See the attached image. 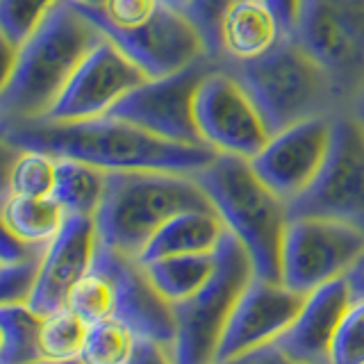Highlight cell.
Returning a JSON list of instances; mask_svg holds the SVG:
<instances>
[{
  "mask_svg": "<svg viewBox=\"0 0 364 364\" xmlns=\"http://www.w3.org/2000/svg\"><path fill=\"white\" fill-rule=\"evenodd\" d=\"M291 37L326 68L350 109L364 89V0H303Z\"/></svg>",
  "mask_w": 364,
  "mask_h": 364,
  "instance_id": "7",
  "label": "cell"
},
{
  "mask_svg": "<svg viewBox=\"0 0 364 364\" xmlns=\"http://www.w3.org/2000/svg\"><path fill=\"white\" fill-rule=\"evenodd\" d=\"M136 335L121 318L107 316L87 330L80 362L82 364H125L132 355Z\"/></svg>",
  "mask_w": 364,
  "mask_h": 364,
  "instance_id": "25",
  "label": "cell"
},
{
  "mask_svg": "<svg viewBox=\"0 0 364 364\" xmlns=\"http://www.w3.org/2000/svg\"><path fill=\"white\" fill-rule=\"evenodd\" d=\"M164 5H171V7H176V9H185L189 0H162Z\"/></svg>",
  "mask_w": 364,
  "mask_h": 364,
  "instance_id": "44",
  "label": "cell"
},
{
  "mask_svg": "<svg viewBox=\"0 0 364 364\" xmlns=\"http://www.w3.org/2000/svg\"><path fill=\"white\" fill-rule=\"evenodd\" d=\"M330 364H364V296L353 299L335 333Z\"/></svg>",
  "mask_w": 364,
  "mask_h": 364,
  "instance_id": "30",
  "label": "cell"
},
{
  "mask_svg": "<svg viewBox=\"0 0 364 364\" xmlns=\"http://www.w3.org/2000/svg\"><path fill=\"white\" fill-rule=\"evenodd\" d=\"M105 39L73 0H60L18 46L14 75L0 96V123L43 119L62 96L80 62Z\"/></svg>",
  "mask_w": 364,
  "mask_h": 364,
  "instance_id": "2",
  "label": "cell"
},
{
  "mask_svg": "<svg viewBox=\"0 0 364 364\" xmlns=\"http://www.w3.org/2000/svg\"><path fill=\"white\" fill-rule=\"evenodd\" d=\"M284 37L280 21L262 0H242L225 11L219 26V62L259 60Z\"/></svg>",
  "mask_w": 364,
  "mask_h": 364,
  "instance_id": "19",
  "label": "cell"
},
{
  "mask_svg": "<svg viewBox=\"0 0 364 364\" xmlns=\"http://www.w3.org/2000/svg\"><path fill=\"white\" fill-rule=\"evenodd\" d=\"M350 109L355 112V117L364 123V89L358 94V98L353 100V105H350Z\"/></svg>",
  "mask_w": 364,
  "mask_h": 364,
  "instance_id": "41",
  "label": "cell"
},
{
  "mask_svg": "<svg viewBox=\"0 0 364 364\" xmlns=\"http://www.w3.org/2000/svg\"><path fill=\"white\" fill-rule=\"evenodd\" d=\"M333 117H314L271 134L250 159L255 173L282 200L299 198L316 180L333 144Z\"/></svg>",
  "mask_w": 364,
  "mask_h": 364,
  "instance_id": "14",
  "label": "cell"
},
{
  "mask_svg": "<svg viewBox=\"0 0 364 364\" xmlns=\"http://www.w3.org/2000/svg\"><path fill=\"white\" fill-rule=\"evenodd\" d=\"M32 364H82L80 360H37Z\"/></svg>",
  "mask_w": 364,
  "mask_h": 364,
  "instance_id": "42",
  "label": "cell"
},
{
  "mask_svg": "<svg viewBox=\"0 0 364 364\" xmlns=\"http://www.w3.org/2000/svg\"><path fill=\"white\" fill-rule=\"evenodd\" d=\"M221 64L248 91L271 134L346 109L326 68L294 37H284L259 60Z\"/></svg>",
  "mask_w": 364,
  "mask_h": 364,
  "instance_id": "5",
  "label": "cell"
},
{
  "mask_svg": "<svg viewBox=\"0 0 364 364\" xmlns=\"http://www.w3.org/2000/svg\"><path fill=\"white\" fill-rule=\"evenodd\" d=\"M364 257V230L326 216H289L280 253V282L310 294L346 278Z\"/></svg>",
  "mask_w": 364,
  "mask_h": 364,
  "instance_id": "8",
  "label": "cell"
},
{
  "mask_svg": "<svg viewBox=\"0 0 364 364\" xmlns=\"http://www.w3.org/2000/svg\"><path fill=\"white\" fill-rule=\"evenodd\" d=\"M242 0H189L182 9L189 21L196 26L200 37L208 46V55L212 60H219V26L225 16V11L235 7Z\"/></svg>",
  "mask_w": 364,
  "mask_h": 364,
  "instance_id": "31",
  "label": "cell"
},
{
  "mask_svg": "<svg viewBox=\"0 0 364 364\" xmlns=\"http://www.w3.org/2000/svg\"><path fill=\"white\" fill-rule=\"evenodd\" d=\"M212 276L187 301L173 305L176 314V364H212L219 350L228 318L237 301L255 278L248 250L232 232H225L214 250Z\"/></svg>",
  "mask_w": 364,
  "mask_h": 364,
  "instance_id": "6",
  "label": "cell"
},
{
  "mask_svg": "<svg viewBox=\"0 0 364 364\" xmlns=\"http://www.w3.org/2000/svg\"><path fill=\"white\" fill-rule=\"evenodd\" d=\"M66 212L53 196H21L11 193L0 208L7 230L34 248H46L66 221Z\"/></svg>",
  "mask_w": 364,
  "mask_h": 364,
  "instance_id": "21",
  "label": "cell"
},
{
  "mask_svg": "<svg viewBox=\"0 0 364 364\" xmlns=\"http://www.w3.org/2000/svg\"><path fill=\"white\" fill-rule=\"evenodd\" d=\"M193 117L203 144L223 155L253 159L271 136L253 98L221 62L203 77Z\"/></svg>",
  "mask_w": 364,
  "mask_h": 364,
  "instance_id": "11",
  "label": "cell"
},
{
  "mask_svg": "<svg viewBox=\"0 0 364 364\" xmlns=\"http://www.w3.org/2000/svg\"><path fill=\"white\" fill-rule=\"evenodd\" d=\"M212 364H294V362L287 358V353L273 341V344L246 350V353H242V355H235V358H228V360H216Z\"/></svg>",
  "mask_w": 364,
  "mask_h": 364,
  "instance_id": "35",
  "label": "cell"
},
{
  "mask_svg": "<svg viewBox=\"0 0 364 364\" xmlns=\"http://www.w3.org/2000/svg\"><path fill=\"white\" fill-rule=\"evenodd\" d=\"M60 0H0V32L21 46Z\"/></svg>",
  "mask_w": 364,
  "mask_h": 364,
  "instance_id": "29",
  "label": "cell"
},
{
  "mask_svg": "<svg viewBox=\"0 0 364 364\" xmlns=\"http://www.w3.org/2000/svg\"><path fill=\"white\" fill-rule=\"evenodd\" d=\"M21 148L0 134V208L11 196V168L21 157Z\"/></svg>",
  "mask_w": 364,
  "mask_h": 364,
  "instance_id": "36",
  "label": "cell"
},
{
  "mask_svg": "<svg viewBox=\"0 0 364 364\" xmlns=\"http://www.w3.org/2000/svg\"><path fill=\"white\" fill-rule=\"evenodd\" d=\"M66 307L91 326L102 318L114 316L117 310V287L107 271L91 264V269L77 280L66 299Z\"/></svg>",
  "mask_w": 364,
  "mask_h": 364,
  "instance_id": "27",
  "label": "cell"
},
{
  "mask_svg": "<svg viewBox=\"0 0 364 364\" xmlns=\"http://www.w3.org/2000/svg\"><path fill=\"white\" fill-rule=\"evenodd\" d=\"M216 264L214 253H193V255H168L144 262V271L153 287L164 299L176 305L187 301L196 294L208 278L212 276Z\"/></svg>",
  "mask_w": 364,
  "mask_h": 364,
  "instance_id": "22",
  "label": "cell"
},
{
  "mask_svg": "<svg viewBox=\"0 0 364 364\" xmlns=\"http://www.w3.org/2000/svg\"><path fill=\"white\" fill-rule=\"evenodd\" d=\"M305 296L307 294L284 287L282 282L255 276L228 318L214 362L278 341L299 316Z\"/></svg>",
  "mask_w": 364,
  "mask_h": 364,
  "instance_id": "15",
  "label": "cell"
},
{
  "mask_svg": "<svg viewBox=\"0 0 364 364\" xmlns=\"http://www.w3.org/2000/svg\"><path fill=\"white\" fill-rule=\"evenodd\" d=\"M57 157L41 151H23L11 168V193L50 196L55 189Z\"/></svg>",
  "mask_w": 364,
  "mask_h": 364,
  "instance_id": "28",
  "label": "cell"
},
{
  "mask_svg": "<svg viewBox=\"0 0 364 364\" xmlns=\"http://www.w3.org/2000/svg\"><path fill=\"white\" fill-rule=\"evenodd\" d=\"M162 0H107L105 7H98L102 18L114 28H139L151 18Z\"/></svg>",
  "mask_w": 364,
  "mask_h": 364,
  "instance_id": "33",
  "label": "cell"
},
{
  "mask_svg": "<svg viewBox=\"0 0 364 364\" xmlns=\"http://www.w3.org/2000/svg\"><path fill=\"white\" fill-rule=\"evenodd\" d=\"M289 216H326L364 230V123L353 109L333 117V144L310 189L287 203Z\"/></svg>",
  "mask_w": 364,
  "mask_h": 364,
  "instance_id": "9",
  "label": "cell"
},
{
  "mask_svg": "<svg viewBox=\"0 0 364 364\" xmlns=\"http://www.w3.org/2000/svg\"><path fill=\"white\" fill-rule=\"evenodd\" d=\"M193 178L208 193L228 232H232L248 250L255 276L280 282L282 239L289 221L287 200H282L255 173L246 157L219 153Z\"/></svg>",
  "mask_w": 364,
  "mask_h": 364,
  "instance_id": "4",
  "label": "cell"
},
{
  "mask_svg": "<svg viewBox=\"0 0 364 364\" xmlns=\"http://www.w3.org/2000/svg\"><path fill=\"white\" fill-rule=\"evenodd\" d=\"M98 235L94 216L68 214L57 237L46 246L37 280L30 294L28 307L39 316L62 310L77 280L94 264Z\"/></svg>",
  "mask_w": 364,
  "mask_h": 364,
  "instance_id": "16",
  "label": "cell"
},
{
  "mask_svg": "<svg viewBox=\"0 0 364 364\" xmlns=\"http://www.w3.org/2000/svg\"><path fill=\"white\" fill-rule=\"evenodd\" d=\"M46 248H34L23 244L21 239H16L7 230V225L0 219V262H21L28 259L32 255H41Z\"/></svg>",
  "mask_w": 364,
  "mask_h": 364,
  "instance_id": "37",
  "label": "cell"
},
{
  "mask_svg": "<svg viewBox=\"0 0 364 364\" xmlns=\"http://www.w3.org/2000/svg\"><path fill=\"white\" fill-rule=\"evenodd\" d=\"M41 255H32L21 262H3V264H0V305H14V303L30 301Z\"/></svg>",
  "mask_w": 364,
  "mask_h": 364,
  "instance_id": "32",
  "label": "cell"
},
{
  "mask_svg": "<svg viewBox=\"0 0 364 364\" xmlns=\"http://www.w3.org/2000/svg\"><path fill=\"white\" fill-rule=\"evenodd\" d=\"M125 364H176V362L168 346L146 337H136L132 355Z\"/></svg>",
  "mask_w": 364,
  "mask_h": 364,
  "instance_id": "34",
  "label": "cell"
},
{
  "mask_svg": "<svg viewBox=\"0 0 364 364\" xmlns=\"http://www.w3.org/2000/svg\"><path fill=\"white\" fill-rule=\"evenodd\" d=\"M16 55H18V46L11 43L5 34L0 32V96L5 94L9 80H11V75H14Z\"/></svg>",
  "mask_w": 364,
  "mask_h": 364,
  "instance_id": "39",
  "label": "cell"
},
{
  "mask_svg": "<svg viewBox=\"0 0 364 364\" xmlns=\"http://www.w3.org/2000/svg\"><path fill=\"white\" fill-rule=\"evenodd\" d=\"M0 264H3V262H0Z\"/></svg>",
  "mask_w": 364,
  "mask_h": 364,
  "instance_id": "46",
  "label": "cell"
},
{
  "mask_svg": "<svg viewBox=\"0 0 364 364\" xmlns=\"http://www.w3.org/2000/svg\"><path fill=\"white\" fill-rule=\"evenodd\" d=\"M89 323L64 305L41 318L39 353L41 360H77Z\"/></svg>",
  "mask_w": 364,
  "mask_h": 364,
  "instance_id": "26",
  "label": "cell"
},
{
  "mask_svg": "<svg viewBox=\"0 0 364 364\" xmlns=\"http://www.w3.org/2000/svg\"><path fill=\"white\" fill-rule=\"evenodd\" d=\"M0 134L21 151H41L53 157L80 159L96 168L112 171H171L189 173L205 168L219 155L210 146L178 144L114 117L85 121L34 119L0 123Z\"/></svg>",
  "mask_w": 364,
  "mask_h": 364,
  "instance_id": "1",
  "label": "cell"
},
{
  "mask_svg": "<svg viewBox=\"0 0 364 364\" xmlns=\"http://www.w3.org/2000/svg\"><path fill=\"white\" fill-rule=\"evenodd\" d=\"M225 232L228 228L214 208L180 212L153 235V239L146 244L136 262L144 264V262L168 255L214 253Z\"/></svg>",
  "mask_w": 364,
  "mask_h": 364,
  "instance_id": "20",
  "label": "cell"
},
{
  "mask_svg": "<svg viewBox=\"0 0 364 364\" xmlns=\"http://www.w3.org/2000/svg\"><path fill=\"white\" fill-rule=\"evenodd\" d=\"M276 18L280 21V26L284 30L287 37H291L296 30V23H299V14H301V3L303 0H262Z\"/></svg>",
  "mask_w": 364,
  "mask_h": 364,
  "instance_id": "38",
  "label": "cell"
},
{
  "mask_svg": "<svg viewBox=\"0 0 364 364\" xmlns=\"http://www.w3.org/2000/svg\"><path fill=\"white\" fill-rule=\"evenodd\" d=\"M0 348H3V330H0Z\"/></svg>",
  "mask_w": 364,
  "mask_h": 364,
  "instance_id": "45",
  "label": "cell"
},
{
  "mask_svg": "<svg viewBox=\"0 0 364 364\" xmlns=\"http://www.w3.org/2000/svg\"><path fill=\"white\" fill-rule=\"evenodd\" d=\"M77 5H87V7H105L107 0H73Z\"/></svg>",
  "mask_w": 364,
  "mask_h": 364,
  "instance_id": "43",
  "label": "cell"
},
{
  "mask_svg": "<svg viewBox=\"0 0 364 364\" xmlns=\"http://www.w3.org/2000/svg\"><path fill=\"white\" fill-rule=\"evenodd\" d=\"M94 264L107 271L109 278L114 280V287H117V310H114V316L121 318L136 337L153 339L173 348V305L153 287V282L148 280L139 262L123 257L98 244Z\"/></svg>",
  "mask_w": 364,
  "mask_h": 364,
  "instance_id": "17",
  "label": "cell"
},
{
  "mask_svg": "<svg viewBox=\"0 0 364 364\" xmlns=\"http://www.w3.org/2000/svg\"><path fill=\"white\" fill-rule=\"evenodd\" d=\"M216 64L219 60L203 57L178 73L146 80L128 96H123L107 112V117L134 123L168 141L205 146L193 117V100L203 77Z\"/></svg>",
  "mask_w": 364,
  "mask_h": 364,
  "instance_id": "12",
  "label": "cell"
},
{
  "mask_svg": "<svg viewBox=\"0 0 364 364\" xmlns=\"http://www.w3.org/2000/svg\"><path fill=\"white\" fill-rule=\"evenodd\" d=\"M146 80L141 68L105 37L80 62L62 96L43 119L85 121L105 117L123 96H128Z\"/></svg>",
  "mask_w": 364,
  "mask_h": 364,
  "instance_id": "13",
  "label": "cell"
},
{
  "mask_svg": "<svg viewBox=\"0 0 364 364\" xmlns=\"http://www.w3.org/2000/svg\"><path fill=\"white\" fill-rule=\"evenodd\" d=\"M87 18H91L98 26V30L105 34L109 41H114L119 48L130 57V60L141 68L146 77H164L171 73H178L189 64L203 60L208 55L200 32L189 21V16L182 9L159 3L157 11L139 28H114L112 23L102 18L98 7L77 5Z\"/></svg>",
  "mask_w": 364,
  "mask_h": 364,
  "instance_id": "10",
  "label": "cell"
},
{
  "mask_svg": "<svg viewBox=\"0 0 364 364\" xmlns=\"http://www.w3.org/2000/svg\"><path fill=\"white\" fill-rule=\"evenodd\" d=\"M348 282H350V289H353V299H362L364 296V257L355 264L348 273Z\"/></svg>",
  "mask_w": 364,
  "mask_h": 364,
  "instance_id": "40",
  "label": "cell"
},
{
  "mask_svg": "<svg viewBox=\"0 0 364 364\" xmlns=\"http://www.w3.org/2000/svg\"><path fill=\"white\" fill-rule=\"evenodd\" d=\"M41 318L43 316L30 310L28 303L0 305V330H3L0 364H32L41 360Z\"/></svg>",
  "mask_w": 364,
  "mask_h": 364,
  "instance_id": "24",
  "label": "cell"
},
{
  "mask_svg": "<svg viewBox=\"0 0 364 364\" xmlns=\"http://www.w3.org/2000/svg\"><path fill=\"white\" fill-rule=\"evenodd\" d=\"M208 193L189 173L112 171L94 214L98 244L136 259L168 219L187 210H210Z\"/></svg>",
  "mask_w": 364,
  "mask_h": 364,
  "instance_id": "3",
  "label": "cell"
},
{
  "mask_svg": "<svg viewBox=\"0 0 364 364\" xmlns=\"http://www.w3.org/2000/svg\"><path fill=\"white\" fill-rule=\"evenodd\" d=\"M107 171L96 168L80 159L57 157L55 189L50 196L62 205L66 214L94 216L105 193Z\"/></svg>",
  "mask_w": 364,
  "mask_h": 364,
  "instance_id": "23",
  "label": "cell"
},
{
  "mask_svg": "<svg viewBox=\"0 0 364 364\" xmlns=\"http://www.w3.org/2000/svg\"><path fill=\"white\" fill-rule=\"evenodd\" d=\"M350 303L348 276L321 284L305 296L299 316L276 344L294 364H330L335 333Z\"/></svg>",
  "mask_w": 364,
  "mask_h": 364,
  "instance_id": "18",
  "label": "cell"
}]
</instances>
